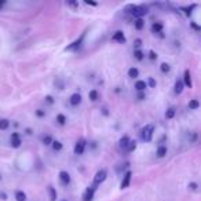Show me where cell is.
Wrapping results in <instances>:
<instances>
[{"label": "cell", "mask_w": 201, "mask_h": 201, "mask_svg": "<svg viewBox=\"0 0 201 201\" xmlns=\"http://www.w3.org/2000/svg\"><path fill=\"white\" fill-rule=\"evenodd\" d=\"M189 189L190 190H197V189H198V185L194 183V182H192V183H189Z\"/></svg>", "instance_id": "obj_37"}, {"label": "cell", "mask_w": 201, "mask_h": 201, "mask_svg": "<svg viewBox=\"0 0 201 201\" xmlns=\"http://www.w3.org/2000/svg\"><path fill=\"white\" fill-rule=\"evenodd\" d=\"M135 149H137V141H130L127 146V152H134Z\"/></svg>", "instance_id": "obj_30"}, {"label": "cell", "mask_w": 201, "mask_h": 201, "mask_svg": "<svg viewBox=\"0 0 201 201\" xmlns=\"http://www.w3.org/2000/svg\"><path fill=\"white\" fill-rule=\"evenodd\" d=\"M183 85H186V87H189V88H192L193 87V81H192V75H190V70L189 69H186L185 70V73H183Z\"/></svg>", "instance_id": "obj_8"}, {"label": "cell", "mask_w": 201, "mask_h": 201, "mask_svg": "<svg viewBox=\"0 0 201 201\" xmlns=\"http://www.w3.org/2000/svg\"><path fill=\"white\" fill-rule=\"evenodd\" d=\"M169 69H171V66H169L167 62H162V64L160 65V70L162 72V73H168Z\"/></svg>", "instance_id": "obj_29"}, {"label": "cell", "mask_w": 201, "mask_h": 201, "mask_svg": "<svg viewBox=\"0 0 201 201\" xmlns=\"http://www.w3.org/2000/svg\"><path fill=\"white\" fill-rule=\"evenodd\" d=\"M141 46H142V40H141V39H135V40H134V47L138 50V48H139Z\"/></svg>", "instance_id": "obj_35"}, {"label": "cell", "mask_w": 201, "mask_h": 201, "mask_svg": "<svg viewBox=\"0 0 201 201\" xmlns=\"http://www.w3.org/2000/svg\"><path fill=\"white\" fill-rule=\"evenodd\" d=\"M131 178H132V172L127 171L126 174H124V178H123V181H121L120 188L121 189H127L128 186H130V183H131Z\"/></svg>", "instance_id": "obj_9"}, {"label": "cell", "mask_w": 201, "mask_h": 201, "mask_svg": "<svg viewBox=\"0 0 201 201\" xmlns=\"http://www.w3.org/2000/svg\"><path fill=\"white\" fill-rule=\"evenodd\" d=\"M15 200L17 201H26V194L22 190H17L15 192Z\"/></svg>", "instance_id": "obj_20"}, {"label": "cell", "mask_w": 201, "mask_h": 201, "mask_svg": "<svg viewBox=\"0 0 201 201\" xmlns=\"http://www.w3.org/2000/svg\"><path fill=\"white\" fill-rule=\"evenodd\" d=\"M4 4H6V2H3V0H0V8H2V7L4 6Z\"/></svg>", "instance_id": "obj_44"}, {"label": "cell", "mask_w": 201, "mask_h": 201, "mask_svg": "<svg viewBox=\"0 0 201 201\" xmlns=\"http://www.w3.org/2000/svg\"><path fill=\"white\" fill-rule=\"evenodd\" d=\"M44 99H46V102H48V103H50V105H53V103H54V98H53V96H51V95H47Z\"/></svg>", "instance_id": "obj_38"}, {"label": "cell", "mask_w": 201, "mask_h": 201, "mask_svg": "<svg viewBox=\"0 0 201 201\" xmlns=\"http://www.w3.org/2000/svg\"><path fill=\"white\" fill-rule=\"evenodd\" d=\"M162 29H164V25H162L161 22H153V23H152V32H153V33L161 34Z\"/></svg>", "instance_id": "obj_13"}, {"label": "cell", "mask_w": 201, "mask_h": 201, "mask_svg": "<svg viewBox=\"0 0 201 201\" xmlns=\"http://www.w3.org/2000/svg\"><path fill=\"white\" fill-rule=\"evenodd\" d=\"M188 107H189L190 110H196V109H198V107H200V102H198L197 99H192V100L189 102Z\"/></svg>", "instance_id": "obj_23"}, {"label": "cell", "mask_w": 201, "mask_h": 201, "mask_svg": "<svg viewBox=\"0 0 201 201\" xmlns=\"http://www.w3.org/2000/svg\"><path fill=\"white\" fill-rule=\"evenodd\" d=\"M64 201H66V200H64Z\"/></svg>", "instance_id": "obj_46"}, {"label": "cell", "mask_w": 201, "mask_h": 201, "mask_svg": "<svg viewBox=\"0 0 201 201\" xmlns=\"http://www.w3.org/2000/svg\"><path fill=\"white\" fill-rule=\"evenodd\" d=\"M134 25H135V29H137V30H142V29H143V26H145L143 18H137V19H135V22H134Z\"/></svg>", "instance_id": "obj_18"}, {"label": "cell", "mask_w": 201, "mask_h": 201, "mask_svg": "<svg viewBox=\"0 0 201 201\" xmlns=\"http://www.w3.org/2000/svg\"><path fill=\"white\" fill-rule=\"evenodd\" d=\"M58 176H59V181H61V183H62L64 186H68L69 183H70V175H69V172L61 171Z\"/></svg>", "instance_id": "obj_11"}, {"label": "cell", "mask_w": 201, "mask_h": 201, "mask_svg": "<svg viewBox=\"0 0 201 201\" xmlns=\"http://www.w3.org/2000/svg\"><path fill=\"white\" fill-rule=\"evenodd\" d=\"M44 114H46V112H44L43 109H37L36 110V116L37 117H44Z\"/></svg>", "instance_id": "obj_36"}, {"label": "cell", "mask_w": 201, "mask_h": 201, "mask_svg": "<svg viewBox=\"0 0 201 201\" xmlns=\"http://www.w3.org/2000/svg\"><path fill=\"white\" fill-rule=\"evenodd\" d=\"M139 76V70H138V68H130L128 69V77H131V79H135V77H138Z\"/></svg>", "instance_id": "obj_19"}, {"label": "cell", "mask_w": 201, "mask_h": 201, "mask_svg": "<svg viewBox=\"0 0 201 201\" xmlns=\"http://www.w3.org/2000/svg\"><path fill=\"white\" fill-rule=\"evenodd\" d=\"M48 194H50V200L51 201H55L57 200V192H55V189L53 188V186H48Z\"/></svg>", "instance_id": "obj_25"}, {"label": "cell", "mask_w": 201, "mask_h": 201, "mask_svg": "<svg viewBox=\"0 0 201 201\" xmlns=\"http://www.w3.org/2000/svg\"><path fill=\"white\" fill-rule=\"evenodd\" d=\"M153 132H154V126L153 124H147V126H145L143 128H142V131H141L142 139H143L145 142H150L152 139H153Z\"/></svg>", "instance_id": "obj_1"}, {"label": "cell", "mask_w": 201, "mask_h": 201, "mask_svg": "<svg viewBox=\"0 0 201 201\" xmlns=\"http://www.w3.org/2000/svg\"><path fill=\"white\" fill-rule=\"evenodd\" d=\"M85 146H87V142H85V139H83V138H81V139H79L75 143V147H73L75 154L81 156L83 153H84V150H85Z\"/></svg>", "instance_id": "obj_4"}, {"label": "cell", "mask_w": 201, "mask_h": 201, "mask_svg": "<svg viewBox=\"0 0 201 201\" xmlns=\"http://www.w3.org/2000/svg\"><path fill=\"white\" fill-rule=\"evenodd\" d=\"M112 39H113L114 41H117V43H121V44H124V43L127 41V39H126V36H124V32H123V30H117V32H114V34H113Z\"/></svg>", "instance_id": "obj_12"}, {"label": "cell", "mask_w": 201, "mask_h": 201, "mask_svg": "<svg viewBox=\"0 0 201 201\" xmlns=\"http://www.w3.org/2000/svg\"><path fill=\"white\" fill-rule=\"evenodd\" d=\"M85 4H88V6H98V3H95V2H90V0H85Z\"/></svg>", "instance_id": "obj_41"}, {"label": "cell", "mask_w": 201, "mask_h": 201, "mask_svg": "<svg viewBox=\"0 0 201 201\" xmlns=\"http://www.w3.org/2000/svg\"><path fill=\"white\" fill-rule=\"evenodd\" d=\"M138 98H139V100L145 99V94H143V92H139V95H138Z\"/></svg>", "instance_id": "obj_42"}, {"label": "cell", "mask_w": 201, "mask_h": 201, "mask_svg": "<svg viewBox=\"0 0 201 201\" xmlns=\"http://www.w3.org/2000/svg\"><path fill=\"white\" fill-rule=\"evenodd\" d=\"M167 152H168V149L165 145H160V146L157 147V150H156V156H157L158 158H162L165 154H167Z\"/></svg>", "instance_id": "obj_15"}, {"label": "cell", "mask_w": 201, "mask_h": 201, "mask_svg": "<svg viewBox=\"0 0 201 201\" xmlns=\"http://www.w3.org/2000/svg\"><path fill=\"white\" fill-rule=\"evenodd\" d=\"M26 134L28 135H32V130H30V128H26Z\"/></svg>", "instance_id": "obj_43"}, {"label": "cell", "mask_w": 201, "mask_h": 201, "mask_svg": "<svg viewBox=\"0 0 201 201\" xmlns=\"http://www.w3.org/2000/svg\"><path fill=\"white\" fill-rule=\"evenodd\" d=\"M88 98H90V100L95 102V100H98V98H99V92L96 91V90H91V91L88 92Z\"/></svg>", "instance_id": "obj_21"}, {"label": "cell", "mask_w": 201, "mask_h": 201, "mask_svg": "<svg viewBox=\"0 0 201 201\" xmlns=\"http://www.w3.org/2000/svg\"><path fill=\"white\" fill-rule=\"evenodd\" d=\"M106 178H107V171L105 168L103 169H99L98 172L95 174V176H94V181H92V186H99V185H102L103 182L106 181Z\"/></svg>", "instance_id": "obj_2"}, {"label": "cell", "mask_w": 201, "mask_h": 201, "mask_svg": "<svg viewBox=\"0 0 201 201\" xmlns=\"http://www.w3.org/2000/svg\"><path fill=\"white\" fill-rule=\"evenodd\" d=\"M175 107H168L167 109V112H165V119L167 120H171V119H174L175 117Z\"/></svg>", "instance_id": "obj_22"}, {"label": "cell", "mask_w": 201, "mask_h": 201, "mask_svg": "<svg viewBox=\"0 0 201 201\" xmlns=\"http://www.w3.org/2000/svg\"><path fill=\"white\" fill-rule=\"evenodd\" d=\"M135 90L137 91H139V92H143L147 88V84H146V81H143V80H137L135 81Z\"/></svg>", "instance_id": "obj_14"}, {"label": "cell", "mask_w": 201, "mask_h": 201, "mask_svg": "<svg viewBox=\"0 0 201 201\" xmlns=\"http://www.w3.org/2000/svg\"><path fill=\"white\" fill-rule=\"evenodd\" d=\"M194 7H196V4H193V6H190V7H183L182 10L186 13V15H190V14H192V10L194 8Z\"/></svg>", "instance_id": "obj_32"}, {"label": "cell", "mask_w": 201, "mask_h": 201, "mask_svg": "<svg viewBox=\"0 0 201 201\" xmlns=\"http://www.w3.org/2000/svg\"><path fill=\"white\" fill-rule=\"evenodd\" d=\"M81 95L79 94V92H75V94L70 95V98H69V102H70L72 106H79L81 103Z\"/></svg>", "instance_id": "obj_10"}, {"label": "cell", "mask_w": 201, "mask_h": 201, "mask_svg": "<svg viewBox=\"0 0 201 201\" xmlns=\"http://www.w3.org/2000/svg\"><path fill=\"white\" fill-rule=\"evenodd\" d=\"M130 138L127 137V135H124V137H121V139L119 141V147L120 149H127L128 146V143H130Z\"/></svg>", "instance_id": "obj_16"}, {"label": "cell", "mask_w": 201, "mask_h": 201, "mask_svg": "<svg viewBox=\"0 0 201 201\" xmlns=\"http://www.w3.org/2000/svg\"><path fill=\"white\" fill-rule=\"evenodd\" d=\"M8 127H10V120H7V119H0V130L4 131V130H7Z\"/></svg>", "instance_id": "obj_26"}, {"label": "cell", "mask_w": 201, "mask_h": 201, "mask_svg": "<svg viewBox=\"0 0 201 201\" xmlns=\"http://www.w3.org/2000/svg\"><path fill=\"white\" fill-rule=\"evenodd\" d=\"M149 58H150L152 61H156V59H157V54H156V51H153V50L149 51Z\"/></svg>", "instance_id": "obj_33"}, {"label": "cell", "mask_w": 201, "mask_h": 201, "mask_svg": "<svg viewBox=\"0 0 201 201\" xmlns=\"http://www.w3.org/2000/svg\"><path fill=\"white\" fill-rule=\"evenodd\" d=\"M51 146H53V149L55 152H59L62 150V147H64V145H62L61 141H53V143H51Z\"/></svg>", "instance_id": "obj_24"}, {"label": "cell", "mask_w": 201, "mask_h": 201, "mask_svg": "<svg viewBox=\"0 0 201 201\" xmlns=\"http://www.w3.org/2000/svg\"><path fill=\"white\" fill-rule=\"evenodd\" d=\"M134 57H135V59H138V61H143L145 54H143V51L142 50H135L134 51Z\"/></svg>", "instance_id": "obj_28"}, {"label": "cell", "mask_w": 201, "mask_h": 201, "mask_svg": "<svg viewBox=\"0 0 201 201\" xmlns=\"http://www.w3.org/2000/svg\"><path fill=\"white\" fill-rule=\"evenodd\" d=\"M0 200H3V201L7 200V194L4 192H0Z\"/></svg>", "instance_id": "obj_39"}, {"label": "cell", "mask_w": 201, "mask_h": 201, "mask_svg": "<svg viewBox=\"0 0 201 201\" xmlns=\"http://www.w3.org/2000/svg\"><path fill=\"white\" fill-rule=\"evenodd\" d=\"M57 123L59 124V126H64V124L66 123V116L62 113H58L57 114Z\"/></svg>", "instance_id": "obj_27"}, {"label": "cell", "mask_w": 201, "mask_h": 201, "mask_svg": "<svg viewBox=\"0 0 201 201\" xmlns=\"http://www.w3.org/2000/svg\"><path fill=\"white\" fill-rule=\"evenodd\" d=\"M95 190H96L95 186H90V188L85 189L84 194H83V201H92V198H94Z\"/></svg>", "instance_id": "obj_7"}, {"label": "cell", "mask_w": 201, "mask_h": 201, "mask_svg": "<svg viewBox=\"0 0 201 201\" xmlns=\"http://www.w3.org/2000/svg\"><path fill=\"white\" fill-rule=\"evenodd\" d=\"M84 37H85V33H83L77 40H75L72 44H69V46H68L66 48H65V51H77L79 48L81 47V44H83V40H84Z\"/></svg>", "instance_id": "obj_5"}, {"label": "cell", "mask_w": 201, "mask_h": 201, "mask_svg": "<svg viewBox=\"0 0 201 201\" xmlns=\"http://www.w3.org/2000/svg\"><path fill=\"white\" fill-rule=\"evenodd\" d=\"M0 181H2V175H0Z\"/></svg>", "instance_id": "obj_45"}, {"label": "cell", "mask_w": 201, "mask_h": 201, "mask_svg": "<svg viewBox=\"0 0 201 201\" xmlns=\"http://www.w3.org/2000/svg\"><path fill=\"white\" fill-rule=\"evenodd\" d=\"M132 8V15L135 18H143L145 15L147 14V7L146 6H131Z\"/></svg>", "instance_id": "obj_3"}, {"label": "cell", "mask_w": 201, "mask_h": 201, "mask_svg": "<svg viewBox=\"0 0 201 201\" xmlns=\"http://www.w3.org/2000/svg\"><path fill=\"white\" fill-rule=\"evenodd\" d=\"M10 143H11V147H14V149H18L21 146L22 141H21V137H19L18 132L11 134V137H10Z\"/></svg>", "instance_id": "obj_6"}, {"label": "cell", "mask_w": 201, "mask_h": 201, "mask_svg": "<svg viewBox=\"0 0 201 201\" xmlns=\"http://www.w3.org/2000/svg\"><path fill=\"white\" fill-rule=\"evenodd\" d=\"M53 137H51V135H46V137H44L43 138V143L44 145H51V143H53Z\"/></svg>", "instance_id": "obj_31"}, {"label": "cell", "mask_w": 201, "mask_h": 201, "mask_svg": "<svg viewBox=\"0 0 201 201\" xmlns=\"http://www.w3.org/2000/svg\"><path fill=\"white\" fill-rule=\"evenodd\" d=\"M190 25H192V28H193V29H196V30H200V26L197 25L196 22H190Z\"/></svg>", "instance_id": "obj_40"}, {"label": "cell", "mask_w": 201, "mask_h": 201, "mask_svg": "<svg viewBox=\"0 0 201 201\" xmlns=\"http://www.w3.org/2000/svg\"><path fill=\"white\" fill-rule=\"evenodd\" d=\"M183 83H182V80H176V83H175V94H182L183 92Z\"/></svg>", "instance_id": "obj_17"}, {"label": "cell", "mask_w": 201, "mask_h": 201, "mask_svg": "<svg viewBox=\"0 0 201 201\" xmlns=\"http://www.w3.org/2000/svg\"><path fill=\"white\" fill-rule=\"evenodd\" d=\"M146 84H149L152 88H154V87H156V80H154L153 77H149V79H147V83H146Z\"/></svg>", "instance_id": "obj_34"}]
</instances>
